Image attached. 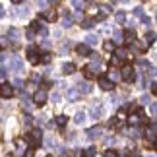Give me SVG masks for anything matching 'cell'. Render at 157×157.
I'll return each mask as SVG.
<instances>
[{
  "label": "cell",
  "mask_w": 157,
  "mask_h": 157,
  "mask_svg": "<svg viewBox=\"0 0 157 157\" xmlns=\"http://www.w3.org/2000/svg\"><path fill=\"white\" fill-rule=\"evenodd\" d=\"M14 86H17V87H23V86H25V83H23V82L20 80V78H17V80H14Z\"/></svg>",
  "instance_id": "8d00e7d4"
},
{
  "label": "cell",
  "mask_w": 157,
  "mask_h": 157,
  "mask_svg": "<svg viewBox=\"0 0 157 157\" xmlns=\"http://www.w3.org/2000/svg\"><path fill=\"white\" fill-rule=\"evenodd\" d=\"M12 95H14V87H12L10 83H0V97L10 99Z\"/></svg>",
  "instance_id": "3957f363"
},
{
  "label": "cell",
  "mask_w": 157,
  "mask_h": 157,
  "mask_svg": "<svg viewBox=\"0 0 157 157\" xmlns=\"http://www.w3.org/2000/svg\"><path fill=\"white\" fill-rule=\"evenodd\" d=\"M118 118H126V109H124V107L118 111Z\"/></svg>",
  "instance_id": "836d02e7"
},
{
  "label": "cell",
  "mask_w": 157,
  "mask_h": 157,
  "mask_svg": "<svg viewBox=\"0 0 157 157\" xmlns=\"http://www.w3.org/2000/svg\"><path fill=\"white\" fill-rule=\"evenodd\" d=\"M83 74H86V78H87V80H91V78H93V74H91V72H89L87 68H83Z\"/></svg>",
  "instance_id": "e575fe53"
},
{
  "label": "cell",
  "mask_w": 157,
  "mask_h": 157,
  "mask_svg": "<svg viewBox=\"0 0 157 157\" xmlns=\"http://www.w3.org/2000/svg\"><path fill=\"white\" fill-rule=\"evenodd\" d=\"M37 33H39V37H47V35H49V29H47L45 25H41V27L37 29Z\"/></svg>",
  "instance_id": "484cf974"
},
{
  "label": "cell",
  "mask_w": 157,
  "mask_h": 157,
  "mask_svg": "<svg viewBox=\"0 0 157 157\" xmlns=\"http://www.w3.org/2000/svg\"><path fill=\"white\" fill-rule=\"evenodd\" d=\"M126 56H128V51L126 49H117V52H114V58L117 60H124Z\"/></svg>",
  "instance_id": "e0dca14e"
},
{
  "label": "cell",
  "mask_w": 157,
  "mask_h": 157,
  "mask_svg": "<svg viewBox=\"0 0 157 157\" xmlns=\"http://www.w3.org/2000/svg\"><path fill=\"white\" fill-rule=\"evenodd\" d=\"M16 146L20 147V149H23V151H25V142H21V138H17V140H16Z\"/></svg>",
  "instance_id": "83f0119b"
},
{
  "label": "cell",
  "mask_w": 157,
  "mask_h": 157,
  "mask_svg": "<svg viewBox=\"0 0 157 157\" xmlns=\"http://www.w3.org/2000/svg\"><path fill=\"white\" fill-rule=\"evenodd\" d=\"M103 49H105L107 52H111V51L114 49V43H113V41H105V43H103Z\"/></svg>",
  "instance_id": "603a6c76"
},
{
  "label": "cell",
  "mask_w": 157,
  "mask_h": 157,
  "mask_svg": "<svg viewBox=\"0 0 157 157\" xmlns=\"http://www.w3.org/2000/svg\"><path fill=\"white\" fill-rule=\"evenodd\" d=\"M8 35H10V37H17V35H20V31L12 27V29H8Z\"/></svg>",
  "instance_id": "1f68e13d"
},
{
  "label": "cell",
  "mask_w": 157,
  "mask_h": 157,
  "mask_svg": "<svg viewBox=\"0 0 157 157\" xmlns=\"http://www.w3.org/2000/svg\"><path fill=\"white\" fill-rule=\"evenodd\" d=\"M113 43H114V45H120V43H122V33H120V31H117V33H114V39H113Z\"/></svg>",
  "instance_id": "cb8c5ba5"
},
{
  "label": "cell",
  "mask_w": 157,
  "mask_h": 157,
  "mask_svg": "<svg viewBox=\"0 0 157 157\" xmlns=\"http://www.w3.org/2000/svg\"><path fill=\"white\" fill-rule=\"evenodd\" d=\"M142 23H144L146 27H149V25H151V20H149L147 16H144V17H142Z\"/></svg>",
  "instance_id": "4dcf8cb0"
},
{
  "label": "cell",
  "mask_w": 157,
  "mask_h": 157,
  "mask_svg": "<svg viewBox=\"0 0 157 157\" xmlns=\"http://www.w3.org/2000/svg\"><path fill=\"white\" fill-rule=\"evenodd\" d=\"M151 157H153V155H151Z\"/></svg>",
  "instance_id": "f6af8a7d"
},
{
  "label": "cell",
  "mask_w": 157,
  "mask_h": 157,
  "mask_svg": "<svg viewBox=\"0 0 157 157\" xmlns=\"http://www.w3.org/2000/svg\"><path fill=\"white\" fill-rule=\"evenodd\" d=\"M74 72H76V64H74V62H66V64L62 66V74L68 76V74H74Z\"/></svg>",
  "instance_id": "7c38bea8"
},
{
  "label": "cell",
  "mask_w": 157,
  "mask_h": 157,
  "mask_svg": "<svg viewBox=\"0 0 157 157\" xmlns=\"http://www.w3.org/2000/svg\"><path fill=\"white\" fill-rule=\"evenodd\" d=\"M68 99H70V101H78V99H80L78 89H70V91H68Z\"/></svg>",
  "instance_id": "44dd1931"
},
{
  "label": "cell",
  "mask_w": 157,
  "mask_h": 157,
  "mask_svg": "<svg viewBox=\"0 0 157 157\" xmlns=\"http://www.w3.org/2000/svg\"><path fill=\"white\" fill-rule=\"evenodd\" d=\"M114 17H117V21H118V23H124V21H126V14H124V12H118V14L114 16Z\"/></svg>",
  "instance_id": "4316f807"
},
{
  "label": "cell",
  "mask_w": 157,
  "mask_h": 157,
  "mask_svg": "<svg viewBox=\"0 0 157 157\" xmlns=\"http://www.w3.org/2000/svg\"><path fill=\"white\" fill-rule=\"evenodd\" d=\"M97 41H99V37H97V35H87V37H86V43H83V45H87L89 47V49H91V47L95 45V43H97Z\"/></svg>",
  "instance_id": "4fadbf2b"
},
{
  "label": "cell",
  "mask_w": 157,
  "mask_h": 157,
  "mask_svg": "<svg viewBox=\"0 0 157 157\" xmlns=\"http://www.w3.org/2000/svg\"><path fill=\"white\" fill-rule=\"evenodd\" d=\"M41 140H43V132H41V130H33V132H27V134H25V142L31 146V149L35 146H39Z\"/></svg>",
  "instance_id": "6da1fadb"
},
{
  "label": "cell",
  "mask_w": 157,
  "mask_h": 157,
  "mask_svg": "<svg viewBox=\"0 0 157 157\" xmlns=\"http://www.w3.org/2000/svg\"><path fill=\"white\" fill-rule=\"evenodd\" d=\"M82 27H83V29H93V27H95V20H93V17L82 20Z\"/></svg>",
  "instance_id": "2e32d148"
},
{
  "label": "cell",
  "mask_w": 157,
  "mask_h": 157,
  "mask_svg": "<svg viewBox=\"0 0 157 157\" xmlns=\"http://www.w3.org/2000/svg\"><path fill=\"white\" fill-rule=\"evenodd\" d=\"M27 58H29V62H33V64H37L39 62V56H37V47L31 45L27 49Z\"/></svg>",
  "instance_id": "52a82bcc"
},
{
  "label": "cell",
  "mask_w": 157,
  "mask_h": 157,
  "mask_svg": "<svg viewBox=\"0 0 157 157\" xmlns=\"http://www.w3.org/2000/svg\"><path fill=\"white\" fill-rule=\"evenodd\" d=\"M134 14H136V16H142V17H144V8H136V10H134Z\"/></svg>",
  "instance_id": "74e56055"
},
{
  "label": "cell",
  "mask_w": 157,
  "mask_h": 157,
  "mask_svg": "<svg viewBox=\"0 0 157 157\" xmlns=\"http://www.w3.org/2000/svg\"><path fill=\"white\" fill-rule=\"evenodd\" d=\"M33 35H35V31H33L31 27H29V29H27V37H29V39H33Z\"/></svg>",
  "instance_id": "b9f144b4"
},
{
  "label": "cell",
  "mask_w": 157,
  "mask_h": 157,
  "mask_svg": "<svg viewBox=\"0 0 157 157\" xmlns=\"http://www.w3.org/2000/svg\"><path fill=\"white\" fill-rule=\"evenodd\" d=\"M4 16V8H2V6H0V17H2Z\"/></svg>",
  "instance_id": "7bdbcfd3"
},
{
  "label": "cell",
  "mask_w": 157,
  "mask_h": 157,
  "mask_svg": "<svg viewBox=\"0 0 157 157\" xmlns=\"http://www.w3.org/2000/svg\"><path fill=\"white\" fill-rule=\"evenodd\" d=\"M76 52L80 54V56H89V54H91L93 51L89 49L87 45H83V43H82V45H78V47H76Z\"/></svg>",
  "instance_id": "9c48e42d"
},
{
  "label": "cell",
  "mask_w": 157,
  "mask_h": 157,
  "mask_svg": "<svg viewBox=\"0 0 157 157\" xmlns=\"http://www.w3.org/2000/svg\"><path fill=\"white\" fill-rule=\"evenodd\" d=\"M153 41H155V33L153 31L146 33V45H153Z\"/></svg>",
  "instance_id": "7402d4cb"
},
{
  "label": "cell",
  "mask_w": 157,
  "mask_h": 157,
  "mask_svg": "<svg viewBox=\"0 0 157 157\" xmlns=\"http://www.w3.org/2000/svg\"><path fill=\"white\" fill-rule=\"evenodd\" d=\"M105 17H107V12H99L97 14V20H105Z\"/></svg>",
  "instance_id": "ab89813d"
},
{
  "label": "cell",
  "mask_w": 157,
  "mask_h": 157,
  "mask_svg": "<svg viewBox=\"0 0 157 157\" xmlns=\"http://www.w3.org/2000/svg\"><path fill=\"white\" fill-rule=\"evenodd\" d=\"M66 122H68V117H66V114H58V117H54V124H56L58 128H64Z\"/></svg>",
  "instance_id": "30bf717a"
},
{
  "label": "cell",
  "mask_w": 157,
  "mask_h": 157,
  "mask_svg": "<svg viewBox=\"0 0 157 157\" xmlns=\"http://www.w3.org/2000/svg\"><path fill=\"white\" fill-rule=\"evenodd\" d=\"M89 91H91V83H89V82L80 83V87H78V93H80V95H86V93H89Z\"/></svg>",
  "instance_id": "8fae6325"
},
{
  "label": "cell",
  "mask_w": 157,
  "mask_h": 157,
  "mask_svg": "<svg viewBox=\"0 0 157 157\" xmlns=\"http://www.w3.org/2000/svg\"><path fill=\"white\" fill-rule=\"evenodd\" d=\"M33 103L37 105V107L45 105V103H47V91H43V89H39V91L33 95Z\"/></svg>",
  "instance_id": "5b68a950"
},
{
  "label": "cell",
  "mask_w": 157,
  "mask_h": 157,
  "mask_svg": "<svg viewBox=\"0 0 157 157\" xmlns=\"http://www.w3.org/2000/svg\"><path fill=\"white\" fill-rule=\"evenodd\" d=\"M72 4H74V6H76L78 10H82L83 6H86V2H80V0H76V2H72Z\"/></svg>",
  "instance_id": "d6a6232c"
},
{
  "label": "cell",
  "mask_w": 157,
  "mask_h": 157,
  "mask_svg": "<svg viewBox=\"0 0 157 157\" xmlns=\"http://www.w3.org/2000/svg\"><path fill=\"white\" fill-rule=\"evenodd\" d=\"M23 157H35V151L29 147V149H25V151H23Z\"/></svg>",
  "instance_id": "f546056e"
},
{
  "label": "cell",
  "mask_w": 157,
  "mask_h": 157,
  "mask_svg": "<svg viewBox=\"0 0 157 157\" xmlns=\"http://www.w3.org/2000/svg\"><path fill=\"white\" fill-rule=\"evenodd\" d=\"M12 68H14L16 72H21V70H23V62H21V60L17 58V56H16V58H12Z\"/></svg>",
  "instance_id": "5bb4252c"
},
{
  "label": "cell",
  "mask_w": 157,
  "mask_h": 157,
  "mask_svg": "<svg viewBox=\"0 0 157 157\" xmlns=\"http://www.w3.org/2000/svg\"><path fill=\"white\" fill-rule=\"evenodd\" d=\"M99 87L103 89V91H113V89H114V82H111L105 76H101L99 78Z\"/></svg>",
  "instance_id": "277c9868"
},
{
  "label": "cell",
  "mask_w": 157,
  "mask_h": 157,
  "mask_svg": "<svg viewBox=\"0 0 157 157\" xmlns=\"http://www.w3.org/2000/svg\"><path fill=\"white\" fill-rule=\"evenodd\" d=\"M52 101H54V103H60V93H54L52 95Z\"/></svg>",
  "instance_id": "60d3db41"
},
{
  "label": "cell",
  "mask_w": 157,
  "mask_h": 157,
  "mask_svg": "<svg viewBox=\"0 0 157 157\" xmlns=\"http://www.w3.org/2000/svg\"><path fill=\"white\" fill-rule=\"evenodd\" d=\"M51 60H52L51 52H43V56H39V62H43V64H49Z\"/></svg>",
  "instance_id": "ffe728a7"
},
{
  "label": "cell",
  "mask_w": 157,
  "mask_h": 157,
  "mask_svg": "<svg viewBox=\"0 0 157 157\" xmlns=\"http://www.w3.org/2000/svg\"><path fill=\"white\" fill-rule=\"evenodd\" d=\"M101 134H103V128H101V126H91V128L87 130V138H89V140H99Z\"/></svg>",
  "instance_id": "8992f818"
},
{
  "label": "cell",
  "mask_w": 157,
  "mask_h": 157,
  "mask_svg": "<svg viewBox=\"0 0 157 157\" xmlns=\"http://www.w3.org/2000/svg\"><path fill=\"white\" fill-rule=\"evenodd\" d=\"M149 111H151V114L155 117V113H157V105H155V103H151V107H149Z\"/></svg>",
  "instance_id": "f35d334b"
},
{
  "label": "cell",
  "mask_w": 157,
  "mask_h": 157,
  "mask_svg": "<svg viewBox=\"0 0 157 157\" xmlns=\"http://www.w3.org/2000/svg\"><path fill=\"white\" fill-rule=\"evenodd\" d=\"M118 78H120V74H118V72H113V74H111V78H109V80H118Z\"/></svg>",
  "instance_id": "d590c367"
},
{
  "label": "cell",
  "mask_w": 157,
  "mask_h": 157,
  "mask_svg": "<svg viewBox=\"0 0 157 157\" xmlns=\"http://www.w3.org/2000/svg\"><path fill=\"white\" fill-rule=\"evenodd\" d=\"M21 105L25 107L27 111H31V109H33V103H31V99H29V97H25V95L21 97Z\"/></svg>",
  "instance_id": "d6986e66"
},
{
  "label": "cell",
  "mask_w": 157,
  "mask_h": 157,
  "mask_svg": "<svg viewBox=\"0 0 157 157\" xmlns=\"http://www.w3.org/2000/svg\"><path fill=\"white\" fill-rule=\"evenodd\" d=\"M105 157H118V153L114 151V149H107V151H105Z\"/></svg>",
  "instance_id": "f1b7e54d"
},
{
  "label": "cell",
  "mask_w": 157,
  "mask_h": 157,
  "mask_svg": "<svg viewBox=\"0 0 157 157\" xmlns=\"http://www.w3.org/2000/svg\"><path fill=\"white\" fill-rule=\"evenodd\" d=\"M91 117H93V118H99V117H103V107H101V105L93 107V111H91Z\"/></svg>",
  "instance_id": "ac0fdd59"
},
{
  "label": "cell",
  "mask_w": 157,
  "mask_h": 157,
  "mask_svg": "<svg viewBox=\"0 0 157 157\" xmlns=\"http://www.w3.org/2000/svg\"><path fill=\"white\" fill-rule=\"evenodd\" d=\"M95 153H97V151H95V147H87L86 151H83V157H95Z\"/></svg>",
  "instance_id": "d4e9b609"
},
{
  "label": "cell",
  "mask_w": 157,
  "mask_h": 157,
  "mask_svg": "<svg viewBox=\"0 0 157 157\" xmlns=\"http://www.w3.org/2000/svg\"><path fill=\"white\" fill-rule=\"evenodd\" d=\"M6 157H12V155H6Z\"/></svg>",
  "instance_id": "ee69618b"
},
{
  "label": "cell",
  "mask_w": 157,
  "mask_h": 157,
  "mask_svg": "<svg viewBox=\"0 0 157 157\" xmlns=\"http://www.w3.org/2000/svg\"><path fill=\"white\" fill-rule=\"evenodd\" d=\"M128 41V43H134V41H136V31H134V29H124V31H122V41Z\"/></svg>",
  "instance_id": "ba28073f"
},
{
  "label": "cell",
  "mask_w": 157,
  "mask_h": 157,
  "mask_svg": "<svg viewBox=\"0 0 157 157\" xmlns=\"http://www.w3.org/2000/svg\"><path fill=\"white\" fill-rule=\"evenodd\" d=\"M120 76H122L126 82H130V83L136 80V74H134V70H132L130 64H124V66H122V70H120Z\"/></svg>",
  "instance_id": "7a4b0ae2"
},
{
  "label": "cell",
  "mask_w": 157,
  "mask_h": 157,
  "mask_svg": "<svg viewBox=\"0 0 157 157\" xmlns=\"http://www.w3.org/2000/svg\"><path fill=\"white\" fill-rule=\"evenodd\" d=\"M86 118H87L86 113H83V111H78L76 117H74V122H76V124H83V122H86Z\"/></svg>",
  "instance_id": "9a60e30c"
}]
</instances>
